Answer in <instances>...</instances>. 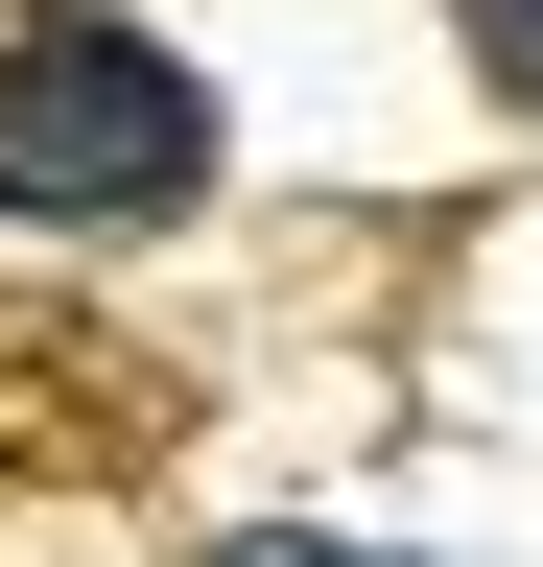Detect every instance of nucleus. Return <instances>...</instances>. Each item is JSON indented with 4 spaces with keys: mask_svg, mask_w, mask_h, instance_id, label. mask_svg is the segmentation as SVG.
<instances>
[{
    "mask_svg": "<svg viewBox=\"0 0 543 567\" xmlns=\"http://www.w3.org/2000/svg\"><path fill=\"white\" fill-rule=\"evenodd\" d=\"M213 567H355V544H307V520H260V544H213Z\"/></svg>",
    "mask_w": 543,
    "mask_h": 567,
    "instance_id": "obj_3",
    "label": "nucleus"
},
{
    "mask_svg": "<svg viewBox=\"0 0 543 567\" xmlns=\"http://www.w3.org/2000/svg\"><path fill=\"white\" fill-rule=\"evenodd\" d=\"M213 189V95L95 24V0H48V24H0V213H48V237H143V213Z\"/></svg>",
    "mask_w": 543,
    "mask_h": 567,
    "instance_id": "obj_1",
    "label": "nucleus"
},
{
    "mask_svg": "<svg viewBox=\"0 0 543 567\" xmlns=\"http://www.w3.org/2000/svg\"><path fill=\"white\" fill-rule=\"evenodd\" d=\"M472 48H497V95H543V0H472Z\"/></svg>",
    "mask_w": 543,
    "mask_h": 567,
    "instance_id": "obj_2",
    "label": "nucleus"
}]
</instances>
